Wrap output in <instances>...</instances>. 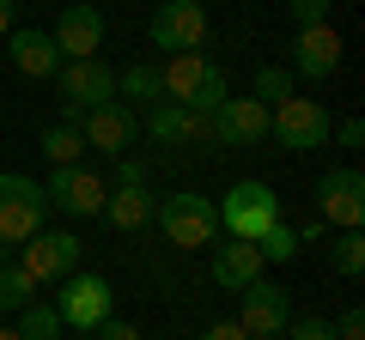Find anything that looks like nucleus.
<instances>
[{"label": "nucleus", "mask_w": 365, "mask_h": 340, "mask_svg": "<svg viewBox=\"0 0 365 340\" xmlns=\"http://www.w3.org/2000/svg\"><path fill=\"white\" fill-rule=\"evenodd\" d=\"M158 79H165V97L182 110H195V116H213V110L232 97V79H225V67L213 61L207 49H189V55H170L165 67H158Z\"/></svg>", "instance_id": "nucleus-1"}, {"label": "nucleus", "mask_w": 365, "mask_h": 340, "mask_svg": "<svg viewBox=\"0 0 365 340\" xmlns=\"http://www.w3.org/2000/svg\"><path fill=\"white\" fill-rule=\"evenodd\" d=\"M158 231H165V243L177 249H207L213 237H220V213H213L207 195H195V188H177V195H165L153 207Z\"/></svg>", "instance_id": "nucleus-2"}, {"label": "nucleus", "mask_w": 365, "mask_h": 340, "mask_svg": "<svg viewBox=\"0 0 365 340\" xmlns=\"http://www.w3.org/2000/svg\"><path fill=\"white\" fill-rule=\"evenodd\" d=\"M213 213H220V225L237 243H256L268 225H280V195L268 183H256V176H244V183L225 188V201H213Z\"/></svg>", "instance_id": "nucleus-3"}, {"label": "nucleus", "mask_w": 365, "mask_h": 340, "mask_svg": "<svg viewBox=\"0 0 365 340\" xmlns=\"http://www.w3.org/2000/svg\"><path fill=\"white\" fill-rule=\"evenodd\" d=\"M55 92H61V122H73V128H79L86 110H98V104L116 97V67H110L104 55H91V61H61Z\"/></svg>", "instance_id": "nucleus-4"}, {"label": "nucleus", "mask_w": 365, "mask_h": 340, "mask_svg": "<svg viewBox=\"0 0 365 340\" xmlns=\"http://www.w3.org/2000/svg\"><path fill=\"white\" fill-rule=\"evenodd\" d=\"M55 316H61V328H73V334H91L98 322L116 316V292H110L104 274H67L61 292H55Z\"/></svg>", "instance_id": "nucleus-5"}, {"label": "nucleus", "mask_w": 365, "mask_h": 340, "mask_svg": "<svg viewBox=\"0 0 365 340\" xmlns=\"http://www.w3.org/2000/svg\"><path fill=\"white\" fill-rule=\"evenodd\" d=\"M49 219V201L31 176H13V170H0V243H31Z\"/></svg>", "instance_id": "nucleus-6"}, {"label": "nucleus", "mask_w": 365, "mask_h": 340, "mask_svg": "<svg viewBox=\"0 0 365 340\" xmlns=\"http://www.w3.org/2000/svg\"><path fill=\"white\" fill-rule=\"evenodd\" d=\"M268 140H280L287 152H317V146H329V110L292 92L287 104L268 110Z\"/></svg>", "instance_id": "nucleus-7"}, {"label": "nucleus", "mask_w": 365, "mask_h": 340, "mask_svg": "<svg viewBox=\"0 0 365 340\" xmlns=\"http://www.w3.org/2000/svg\"><path fill=\"white\" fill-rule=\"evenodd\" d=\"M104 195H110V183L98 170H86V164H61V170H49V183H43V201H49L55 213H67V219H98V213H104Z\"/></svg>", "instance_id": "nucleus-8"}, {"label": "nucleus", "mask_w": 365, "mask_h": 340, "mask_svg": "<svg viewBox=\"0 0 365 340\" xmlns=\"http://www.w3.org/2000/svg\"><path fill=\"white\" fill-rule=\"evenodd\" d=\"M79 255H86V243L73 231H37L31 243H19V267L37 286H61L67 274H79Z\"/></svg>", "instance_id": "nucleus-9"}, {"label": "nucleus", "mask_w": 365, "mask_h": 340, "mask_svg": "<svg viewBox=\"0 0 365 340\" xmlns=\"http://www.w3.org/2000/svg\"><path fill=\"white\" fill-rule=\"evenodd\" d=\"M232 322L244 328L250 340H280L287 322H292V292H280L274 280H256V286L237 292V316Z\"/></svg>", "instance_id": "nucleus-10"}, {"label": "nucleus", "mask_w": 365, "mask_h": 340, "mask_svg": "<svg viewBox=\"0 0 365 340\" xmlns=\"http://www.w3.org/2000/svg\"><path fill=\"white\" fill-rule=\"evenodd\" d=\"M146 37H153V49H165V55L201 49V43H207V6H201V0H158Z\"/></svg>", "instance_id": "nucleus-11"}, {"label": "nucleus", "mask_w": 365, "mask_h": 340, "mask_svg": "<svg viewBox=\"0 0 365 340\" xmlns=\"http://www.w3.org/2000/svg\"><path fill=\"white\" fill-rule=\"evenodd\" d=\"M317 219L335 225V231H359L365 225V176L353 164L329 170L323 183H317Z\"/></svg>", "instance_id": "nucleus-12"}, {"label": "nucleus", "mask_w": 365, "mask_h": 340, "mask_svg": "<svg viewBox=\"0 0 365 340\" xmlns=\"http://www.w3.org/2000/svg\"><path fill=\"white\" fill-rule=\"evenodd\" d=\"M79 134H86V146H98L104 158H128V146H134V134H140V116H134L128 104H98V110H86L79 116Z\"/></svg>", "instance_id": "nucleus-13"}, {"label": "nucleus", "mask_w": 365, "mask_h": 340, "mask_svg": "<svg viewBox=\"0 0 365 340\" xmlns=\"http://www.w3.org/2000/svg\"><path fill=\"white\" fill-rule=\"evenodd\" d=\"M140 128L153 134L158 146H220L213 140V116H195V110H182V104H153L140 116Z\"/></svg>", "instance_id": "nucleus-14"}, {"label": "nucleus", "mask_w": 365, "mask_h": 340, "mask_svg": "<svg viewBox=\"0 0 365 340\" xmlns=\"http://www.w3.org/2000/svg\"><path fill=\"white\" fill-rule=\"evenodd\" d=\"M55 49H61V61H91V55L104 49V13L98 6H86V0H73V6H61V18H55Z\"/></svg>", "instance_id": "nucleus-15"}, {"label": "nucleus", "mask_w": 365, "mask_h": 340, "mask_svg": "<svg viewBox=\"0 0 365 340\" xmlns=\"http://www.w3.org/2000/svg\"><path fill=\"white\" fill-rule=\"evenodd\" d=\"M213 140L220 146H262L268 140V104H256V97H225L213 110Z\"/></svg>", "instance_id": "nucleus-16"}, {"label": "nucleus", "mask_w": 365, "mask_h": 340, "mask_svg": "<svg viewBox=\"0 0 365 340\" xmlns=\"http://www.w3.org/2000/svg\"><path fill=\"white\" fill-rule=\"evenodd\" d=\"M335 67H341V37H335V25H311V31L292 37V79H317V85H323Z\"/></svg>", "instance_id": "nucleus-17"}, {"label": "nucleus", "mask_w": 365, "mask_h": 340, "mask_svg": "<svg viewBox=\"0 0 365 340\" xmlns=\"http://www.w3.org/2000/svg\"><path fill=\"white\" fill-rule=\"evenodd\" d=\"M6 55H13V67L25 79H55V73H61V49H55L49 31H25V25H19L13 37H6Z\"/></svg>", "instance_id": "nucleus-18"}, {"label": "nucleus", "mask_w": 365, "mask_h": 340, "mask_svg": "<svg viewBox=\"0 0 365 340\" xmlns=\"http://www.w3.org/2000/svg\"><path fill=\"white\" fill-rule=\"evenodd\" d=\"M262 280V255H256V243H213V286H225V292H244V286H256Z\"/></svg>", "instance_id": "nucleus-19"}, {"label": "nucleus", "mask_w": 365, "mask_h": 340, "mask_svg": "<svg viewBox=\"0 0 365 340\" xmlns=\"http://www.w3.org/2000/svg\"><path fill=\"white\" fill-rule=\"evenodd\" d=\"M116 104H128L134 116H146L153 104H165V79H158L153 61H128L116 73Z\"/></svg>", "instance_id": "nucleus-20"}, {"label": "nucleus", "mask_w": 365, "mask_h": 340, "mask_svg": "<svg viewBox=\"0 0 365 340\" xmlns=\"http://www.w3.org/2000/svg\"><path fill=\"white\" fill-rule=\"evenodd\" d=\"M153 207H158V201L146 195V183H116L104 195V219L116 225V231H140V225H153Z\"/></svg>", "instance_id": "nucleus-21"}, {"label": "nucleus", "mask_w": 365, "mask_h": 340, "mask_svg": "<svg viewBox=\"0 0 365 340\" xmlns=\"http://www.w3.org/2000/svg\"><path fill=\"white\" fill-rule=\"evenodd\" d=\"M37 152L49 158V170H61V164H86V134H79L73 122H49V128L37 134Z\"/></svg>", "instance_id": "nucleus-22"}, {"label": "nucleus", "mask_w": 365, "mask_h": 340, "mask_svg": "<svg viewBox=\"0 0 365 340\" xmlns=\"http://www.w3.org/2000/svg\"><path fill=\"white\" fill-rule=\"evenodd\" d=\"M19 340H61L55 304H25V310H19Z\"/></svg>", "instance_id": "nucleus-23"}, {"label": "nucleus", "mask_w": 365, "mask_h": 340, "mask_svg": "<svg viewBox=\"0 0 365 340\" xmlns=\"http://www.w3.org/2000/svg\"><path fill=\"white\" fill-rule=\"evenodd\" d=\"M299 249H304V243H299V231H292L287 219H280V225H268V231L256 237V255H262V262H292Z\"/></svg>", "instance_id": "nucleus-24"}, {"label": "nucleus", "mask_w": 365, "mask_h": 340, "mask_svg": "<svg viewBox=\"0 0 365 340\" xmlns=\"http://www.w3.org/2000/svg\"><path fill=\"white\" fill-rule=\"evenodd\" d=\"M250 97H256V104H287V97H292V67H256V92H250Z\"/></svg>", "instance_id": "nucleus-25"}, {"label": "nucleus", "mask_w": 365, "mask_h": 340, "mask_svg": "<svg viewBox=\"0 0 365 340\" xmlns=\"http://www.w3.org/2000/svg\"><path fill=\"white\" fill-rule=\"evenodd\" d=\"M25 304H37V280L25 267H0V310H25Z\"/></svg>", "instance_id": "nucleus-26"}, {"label": "nucleus", "mask_w": 365, "mask_h": 340, "mask_svg": "<svg viewBox=\"0 0 365 340\" xmlns=\"http://www.w3.org/2000/svg\"><path fill=\"white\" fill-rule=\"evenodd\" d=\"M335 274L341 280H359L365 274V231H341L335 237Z\"/></svg>", "instance_id": "nucleus-27"}, {"label": "nucleus", "mask_w": 365, "mask_h": 340, "mask_svg": "<svg viewBox=\"0 0 365 340\" xmlns=\"http://www.w3.org/2000/svg\"><path fill=\"white\" fill-rule=\"evenodd\" d=\"M329 6H335V0H287V13H292V25H299V31L329 25Z\"/></svg>", "instance_id": "nucleus-28"}, {"label": "nucleus", "mask_w": 365, "mask_h": 340, "mask_svg": "<svg viewBox=\"0 0 365 340\" xmlns=\"http://www.w3.org/2000/svg\"><path fill=\"white\" fill-rule=\"evenodd\" d=\"M280 340H335V328H329L323 316H292V322H287V334H280Z\"/></svg>", "instance_id": "nucleus-29"}, {"label": "nucleus", "mask_w": 365, "mask_h": 340, "mask_svg": "<svg viewBox=\"0 0 365 340\" xmlns=\"http://www.w3.org/2000/svg\"><path fill=\"white\" fill-rule=\"evenodd\" d=\"M335 340H365V310H359V304H353V310H341Z\"/></svg>", "instance_id": "nucleus-30"}, {"label": "nucleus", "mask_w": 365, "mask_h": 340, "mask_svg": "<svg viewBox=\"0 0 365 340\" xmlns=\"http://www.w3.org/2000/svg\"><path fill=\"white\" fill-rule=\"evenodd\" d=\"M91 334H98V340H146V334H140L134 322H116V316H110V322H98Z\"/></svg>", "instance_id": "nucleus-31"}, {"label": "nucleus", "mask_w": 365, "mask_h": 340, "mask_svg": "<svg viewBox=\"0 0 365 340\" xmlns=\"http://www.w3.org/2000/svg\"><path fill=\"white\" fill-rule=\"evenodd\" d=\"M335 140L347 146V152H359V146H365V122H359V116H347V122L335 128Z\"/></svg>", "instance_id": "nucleus-32"}, {"label": "nucleus", "mask_w": 365, "mask_h": 340, "mask_svg": "<svg viewBox=\"0 0 365 340\" xmlns=\"http://www.w3.org/2000/svg\"><path fill=\"white\" fill-rule=\"evenodd\" d=\"M201 340H250V334L237 322H207V328H201Z\"/></svg>", "instance_id": "nucleus-33"}, {"label": "nucleus", "mask_w": 365, "mask_h": 340, "mask_svg": "<svg viewBox=\"0 0 365 340\" xmlns=\"http://www.w3.org/2000/svg\"><path fill=\"white\" fill-rule=\"evenodd\" d=\"M116 183H146V164L140 158H116Z\"/></svg>", "instance_id": "nucleus-34"}, {"label": "nucleus", "mask_w": 365, "mask_h": 340, "mask_svg": "<svg viewBox=\"0 0 365 340\" xmlns=\"http://www.w3.org/2000/svg\"><path fill=\"white\" fill-rule=\"evenodd\" d=\"M19 31V0H0V37H13Z\"/></svg>", "instance_id": "nucleus-35"}, {"label": "nucleus", "mask_w": 365, "mask_h": 340, "mask_svg": "<svg viewBox=\"0 0 365 340\" xmlns=\"http://www.w3.org/2000/svg\"><path fill=\"white\" fill-rule=\"evenodd\" d=\"M0 340H19V328H6V322H0Z\"/></svg>", "instance_id": "nucleus-36"}, {"label": "nucleus", "mask_w": 365, "mask_h": 340, "mask_svg": "<svg viewBox=\"0 0 365 340\" xmlns=\"http://www.w3.org/2000/svg\"><path fill=\"white\" fill-rule=\"evenodd\" d=\"M0 267H6V243H0Z\"/></svg>", "instance_id": "nucleus-37"}]
</instances>
